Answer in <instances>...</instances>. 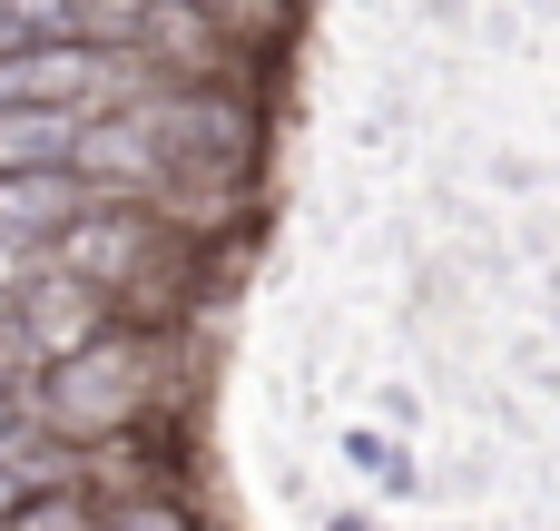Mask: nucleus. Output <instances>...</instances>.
Instances as JSON below:
<instances>
[{"mask_svg":"<svg viewBox=\"0 0 560 531\" xmlns=\"http://www.w3.org/2000/svg\"><path fill=\"white\" fill-rule=\"evenodd\" d=\"M177 335H98L89 355H69V365H49L39 384H30V434H49V443H69V453H98V443H118V434H138L158 404H167V355Z\"/></svg>","mask_w":560,"mask_h":531,"instance_id":"nucleus-1","label":"nucleus"},{"mask_svg":"<svg viewBox=\"0 0 560 531\" xmlns=\"http://www.w3.org/2000/svg\"><path fill=\"white\" fill-rule=\"evenodd\" d=\"M98 197L69 177V168H20V177H0V246H20V256H39L59 227H79Z\"/></svg>","mask_w":560,"mask_h":531,"instance_id":"nucleus-2","label":"nucleus"},{"mask_svg":"<svg viewBox=\"0 0 560 531\" xmlns=\"http://www.w3.org/2000/svg\"><path fill=\"white\" fill-rule=\"evenodd\" d=\"M10 531H118V512H98V503L69 483V493H39V503H20V522H10Z\"/></svg>","mask_w":560,"mask_h":531,"instance_id":"nucleus-3","label":"nucleus"},{"mask_svg":"<svg viewBox=\"0 0 560 531\" xmlns=\"http://www.w3.org/2000/svg\"><path fill=\"white\" fill-rule=\"evenodd\" d=\"M30 384H39V374H0V443L30 424Z\"/></svg>","mask_w":560,"mask_h":531,"instance_id":"nucleus-4","label":"nucleus"},{"mask_svg":"<svg viewBox=\"0 0 560 531\" xmlns=\"http://www.w3.org/2000/svg\"><path fill=\"white\" fill-rule=\"evenodd\" d=\"M20 503H30V493H20V473H10V463H0V531L20 522Z\"/></svg>","mask_w":560,"mask_h":531,"instance_id":"nucleus-5","label":"nucleus"}]
</instances>
